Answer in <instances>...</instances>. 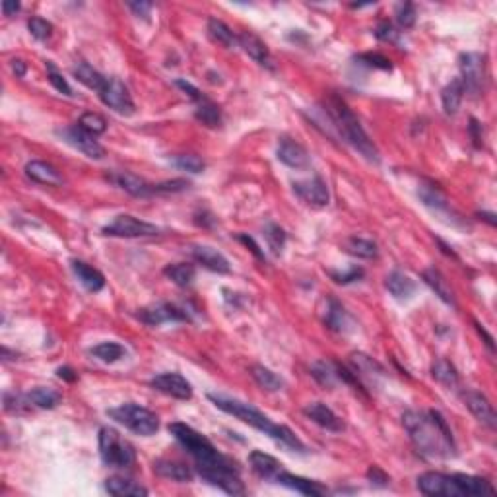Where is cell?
Here are the masks:
<instances>
[{"label":"cell","mask_w":497,"mask_h":497,"mask_svg":"<svg viewBox=\"0 0 497 497\" xmlns=\"http://www.w3.org/2000/svg\"><path fill=\"white\" fill-rule=\"evenodd\" d=\"M57 375L61 377V379H64V381H68V383H74L76 381V373L70 367H59L57 370Z\"/></svg>","instance_id":"6125c7cd"},{"label":"cell","mask_w":497,"mask_h":497,"mask_svg":"<svg viewBox=\"0 0 497 497\" xmlns=\"http://www.w3.org/2000/svg\"><path fill=\"white\" fill-rule=\"evenodd\" d=\"M12 68H14V72L18 78H22V76L25 74V62L23 61H12Z\"/></svg>","instance_id":"03108f58"},{"label":"cell","mask_w":497,"mask_h":497,"mask_svg":"<svg viewBox=\"0 0 497 497\" xmlns=\"http://www.w3.org/2000/svg\"><path fill=\"white\" fill-rule=\"evenodd\" d=\"M28 30H30V33L35 39L45 41V39L51 38V33H53V23L47 22L43 18H31L30 22H28Z\"/></svg>","instance_id":"c3c4849f"},{"label":"cell","mask_w":497,"mask_h":497,"mask_svg":"<svg viewBox=\"0 0 497 497\" xmlns=\"http://www.w3.org/2000/svg\"><path fill=\"white\" fill-rule=\"evenodd\" d=\"M355 61H360L362 64H367L371 68H381V70H391L392 64L391 61L379 53H363L355 57Z\"/></svg>","instance_id":"816d5d0a"},{"label":"cell","mask_w":497,"mask_h":497,"mask_svg":"<svg viewBox=\"0 0 497 497\" xmlns=\"http://www.w3.org/2000/svg\"><path fill=\"white\" fill-rule=\"evenodd\" d=\"M367 480H370L371 484H375V486H389V482H391L389 474L383 472L379 467H370V470H367Z\"/></svg>","instance_id":"9f6ffc18"},{"label":"cell","mask_w":497,"mask_h":497,"mask_svg":"<svg viewBox=\"0 0 497 497\" xmlns=\"http://www.w3.org/2000/svg\"><path fill=\"white\" fill-rule=\"evenodd\" d=\"M455 480L459 484L460 493L462 497L467 496H491L496 493L493 486H491L486 478L480 476H468V474H455Z\"/></svg>","instance_id":"f1b7e54d"},{"label":"cell","mask_w":497,"mask_h":497,"mask_svg":"<svg viewBox=\"0 0 497 497\" xmlns=\"http://www.w3.org/2000/svg\"><path fill=\"white\" fill-rule=\"evenodd\" d=\"M99 98L109 109H113L119 115H132L135 113V101L128 93L127 86L119 78H107V84L103 90L99 91Z\"/></svg>","instance_id":"8fae6325"},{"label":"cell","mask_w":497,"mask_h":497,"mask_svg":"<svg viewBox=\"0 0 497 497\" xmlns=\"http://www.w3.org/2000/svg\"><path fill=\"white\" fill-rule=\"evenodd\" d=\"M208 35H210L214 43L226 47V49H232L234 45H237V35L227 28L226 23L222 22V20H216V18L208 20Z\"/></svg>","instance_id":"8d00e7d4"},{"label":"cell","mask_w":497,"mask_h":497,"mask_svg":"<svg viewBox=\"0 0 497 497\" xmlns=\"http://www.w3.org/2000/svg\"><path fill=\"white\" fill-rule=\"evenodd\" d=\"M431 377L447 389H457L459 387V371L449 360H443V358L431 365Z\"/></svg>","instance_id":"836d02e7"},{"label":"cell","mask_w":497,"mask_h":497,"mask_svg":"<svg viewBox=\"0 0 497 497\" xmlns=\"http://www.w3.org/2000/svg\"><path fill=\"white\" fill-rule=\"evenodd\" d=\"M47 78H49V82H51V86H53L55 90L61 91L64 96H72V88L68 86V82L62 78V74L57 72V68H55L51 62L47 64Z\"/></svg>","instance_id":"f5cc1de1"},{"label":"cell","mask_w":497,"mask_h":497,"mask_svg":"<svg viewBox=\"0 0 497 497\" xmlns=\"http://www.w3.org/2000/svg\"><path fill=\"white\" fill-rule=\"evenodd\" d=\"M396 22H399L400 28L404 30H410L412 25L416 23V6L412 2H404L400 4L399 10H396Z\"/></svg>","instance_id":"681fc988"},{"label":"cell","mask_w":497,"mask_h":497,"mask_svg":"<svg viewBox=\"0 0 497 497\" xmlns=\"http://www.w3.org/2000/svg\"><path fill=\"white\" fill-rule=\"evenodd\" d=\"M171 161H173V166H177L179 169H183V171H188V173H202L204 169H206L204 159H200L198 156H195V154H181V156H175Z\"/></svg>","instance_id":"f6af8a7d"},{"label":"cell","mask_w":497,"mask_h":497,"mask_svg":"<svg viewBox=\"0 0 497 497\" xmlns=\"http://www.w3.org/2000/svg\"><path fill=\"white\" fill-rule=\"evenodd\" d=\"M72 272L76 274V278H78V282L82 284L88 292H101L103 287H105V278H103V274L99 270H96L93 266H90L88 263H84V261H72Z\"/></svg>","instance_id":"484cf974"},{"label":"cell","mask_w":497,"mask_h":497,"mask_svg":"<svg viewBox=\"0 0 497 497\" xmlns=\"http://www.w3.org/2000/svg\"><path fill=\"white\" fill-rule=\"evenodd\" d=\"M72 74H74V78L78 80L80 84H84L86 88H90V90H96L99 93V91L105 88L107 84V78L103 74H99L98 70L93 67H90L88 62H78L74 68H72Z\"/></svg>","instance_id":"4dcf8cb0"},{"label":"cell","mask_w":497,"mask_h":497,"mask_svg":"<svg viewBox=\"0 0 497 497\" xmlns=\"http://www.w3.org/2000/svg\"><path fill=\"white\" fill-rule=\"evenodd\" d=\"M239 241L245 243V245H247V247L251 248V253H253V255H255L256 258H258V261H264V253H263V251H261V247L256 245L253 237H248V235H243L241 234V235H239Z\"/></svg>","instance_id":"94428289"},{"label":"cell","mask_w":497,"mask_h":497,"mask_svg":"<svg viewBox=\"0 0 497 497\" xmlns=\"http://www.w3.org/2000/svg\"><path fill=\"white\" fill-rule=\"evenodd\" d=\"M331 274V278L336 282V284H342V286H346V284H352V282H360V280L363 278V268H360V266H352L348 272H334L331 270L329 272Z\"/></svg>","instance_id":"f907efd6"},{"label":"cell","mask_w":497,"mask_h":497,"mask_svg":"<svg viewBox=\"0 0 497 497\" xmlns=\"http://www.w3.org/2000/svg\"><path fill=\"white\" fill-rule=\"evenodd\" d=\"M154 472L161 476V478L175 480V482H190V480H193V470H190L187 464L179 462V460H156V462H154Z\"/></svg>","instance_id":"4316f807"},{"label":"cell","mask_w":497,"mask_h":497,"mask_svg":"<svg viewBox=\"0 0 497 497\" xmlns=\"http://www.w3.org/2000/svg\"><path fill=\"white\" fill-rule=\"evenodd\" d=\"M175 86H177L179 90L185 91L188 98L195 99L196 103H198V101H202V99H204V96H202V93H200V90H198V88H195V86H193V84H190V82H185V80H175Z\"/></svg>","instance_id":"6f0895ef"},{"label":"cell","mask_w":497,"mask_h":497,"mask_svg":"<svg viewBox=\"0 0 497 497\" xmlns=\"http://www.w3.org/2000/svg\"><path fill=\"white\" fill-rule=\"evenodd\" d=\"M31 406L43 408V410H53L62 402V394L59 391H55L51 387H39L33 391L28 392Z\"/></svg>","instance_id":"e575fe53"},{"label":"cell","mask_w":497,"mask_h":497,"mask_svg":"<svg viewBox=\"0 0 497 497\" xmlns=\"http://www.w3.org/2000/svg\"><path fill=\"white\" fill-rule=\"evenodd\" d=\"M150 384L156 391L164 392L167 396L177 400L193 399V387L187 379L179 373H159L150 381Z\"/></svg>","instance_id":"9a60e30c"},{"label":"cell","mask_w":497,"mask_h":497,"mask_svg":"<svg viewBox=\"0 0 497 497\" xmlns=\"http://www.w3.org/2000/svg\"><path fill=\"white\" fill-rule=\"evenodd\" d=\"M276 156H278V159L284 166L294 167V169H305V167L309 166V154H307V150L299 142L292 140V138H280Z\"/></svg>","instance_id":"ac0fdd59"},{"label":"cell","mask_w":497,"mask_h":497,"mask_svg":"<svg viewBox=\"0 0 497 497\" xmlns=\"http://www.w3.org/2000/svg\"><path fill=\"white\" fill-rule=\"evenodd\" d=\"M190 187V183L185 181V179H173V181H164L154 185V195H166V193H181V190H187Z\"/></svg>","instance_id":"db71d44e"},{"label":"cell","mask_w":497,"mask_h":497,"mask_svg":"<svg viewBox=\"0 0 497 497\" xmlns=\"http://www.w3.org/2000/svg\"><path fill=\"white\" fill-rule=\"evenodd\" d=\"M423 280H425V284L439 295L441 302H445L447 305H455V295H452L451 286H449V282L445 280V276L441 272L435 270V268H428V270L423 272Z\"/></svg>","instance_id":"d6a6232c"},{"label":"cell","mask_w":497,"mask_h":497,"mask_svg":"<svg viewBox=\"0 0 497 497\" xmlns=\"http://www.w3.org/2000/svg\"><path fill=\"white\" fill-rule=\"evenodd\" d=\"M90 352L91 355H96L103 363H115L127 355V350L121 344H117V342H101L96 348H91Z\"/></svg>","instance_id":"60d3db41"},{"label":"cell","mask_w":497,"mask_h":497,"mask_svg":"<svg viewBox=\"0 0 497 497\" xmlns=\"http://www.w3.org/2000/svg\"><path fill=\"white\" fill-rule=\"evenodd\" d=\"M470 136H472V140H474V146L476 148H482V142H484V128L480 122L476 121V119H470Z\"/></svg>","instance_id":"91938a15"},{"label":"cell","mask_w":497,"mask_h":497,"mask_svg":"<svg viewBox=\"0 0 497 497\" xmlns=\"http://www.w3.org/2000/svg\"><path fill=\"white\" fill-rule=\"evenodd\" d=\"M418 196H420V200H422V204L425 208H430L431 212L439 214L441 218H447L449 224H460V222H462V219L452 212L449 198L445 196L443 190H441L439 185H435V183L423 181L422 185H420V188H418Z\"/></svg>","instance_id":"9c48e42d"},{"label":"cell","mask_w":497,"mask_h":497,"mask_svg":"<svg viewBox=\"0 0 497 497\" xmlns=\"http://www.w3.org/2000/svg\"><path fill=\"white\" fill-rule=\"evenodd\" d=\"M25 175L31 181L47 185V187H61L62 185V175L51 164H45V161H30L25 166Z\"/></svg>","instance_id":"d4e9b609"},{"label":"cell","mask_w":497,"mask_h":497,"mask_svg":"<svg viewBox=\"0 0 497 497\" xmlns=\"http://www.w3.org/2000/svg\"><path fill=\"white\" fill-rule=\"evenodd\" d=\"M107 179L115 183L117 187L127 190L128 195L138 196V198H146V196L154 195V185L146 183L142 177H138L135 173H127V171H117V173H109Z\"/></svg>","instance_id":"44dd1931"},{"label":"cell","mask_w":497,"mask_h":497,"mask_svg":"<svg viewBox=\"0 0 497 497\" xmlns=\"http://www.w3.org/2000/svg\"><path fill=\"white\" fill-rule=\"evenodd\" d=\"M418 490L431 497H462L455 474H441V472H425L418 476Z\"/></svg>","instance_id":"30bf717a"},{"label":"cell","mask_w":497,"mask_h":497,"mask_svg":"<svg viewBox=\"0 0 497 497\" xmlns=\"http://www.w3.org/2000/svg\"><path fill=\"white\" fill-rule=\"evenodd\" d=\"M237 45L241 47L243 51H245L253 61L258 62L261 67L274 70V61H272L270 51H268V47L264 45V41L258 38V35L251 33V31H241V33L237 35Z\"/></svg>","instance_id":"e0dca14e"},{"label":"cell","mask_w":497,"mask_h":497,"mask_svg":"<svg viewBox=\"0 0 497 497\" xmlns=\"http://www.w3.org/2000/svg\"><path fill=\"white\" fill-rule=\"evenodd\" d=\"M103 235L107 237H125V239H136V237H156L159 235V227L148 224L144 219L135 216H117L115 222L103 227Z\"/></svg>","instance_id":"ba28073f"},{"label":"cell","mask_w":497,"mask_h":497,"mask_svg":"<svg viewBox=\"0 0 497 497\" xmlns=\"http://www.w3.org/2000/svg\"><path fill=\"white\" fill-rule=\"evenodd\" d=\"M263 235L272 253H274V255H280L282 248H284V243H286V232H284L278 224H266Z\"/></svg>","instance_id":"ee69618b"},{"label":"cell","mask_w":497,"mask_h":497,"mask_svg":"<svg viewBox=\"0 0 497 497\" xmlns=\"http://www.w3.org/2000/svg\"><path fill=\"white\" fill-rule=\"evenodd\" d=\"M478 216L486 219L490 226H496V216H493V214H490V212H482V214H478Z\"/></svg>","instance_id":"003e7915"},{"label":"cell","mask_w":497,"mask_h":497,"mask_svg":"<svg viewBox=\"0 0 497 497\" xmlns=\"http://www.w3.org/2000/svg\"><path fill=\"white\" fill-rule=\"evenodd\" d=\"M464 99V86L460 82V78H455L447 84L441 91V101L447 115H455L460 109V103Z\"/></svg>","instance_id":"1f68e13d"},{"label":"cell","mask_w":497,"mask_h":497,"mask_svg":"<svg viewBox=\"0 0 497 497\" xmlns=\"http://www.w3.org/2000/svg\"><path fill=\"white\" fill-rule=\"evenodd\" d=\"M384 286L400 302L402 299H410L416 294V282L400 270H392L387 276V280H384Z\"/></svg>","instance_id":"83f0119b"},{"label":"cell","mask_w":497,"mask_h":497,"mask_svg":"<svg viewBox=\"0 0 497 497\" xmlns=\"http://www.w3.org/2000/svg\"><path fill=\"white\" fill-rule=\"evenodd\" d=\"M476 329H478V332H480L484 338H486V344H488V348H490L491 352H493V338H491L490 334L486 332V329H484V326L480 323H476Z\"/></svg>","instance_id":"e7e4bbea"},{"label":"cell","mask_w":497,"mask_h":497,"mask_svg":"<svg viewBox=\"0 0 497 497\" xmlns=\"http://www.w3.org/2000/svg\"><path fill=\"white\" fill-rule=\"evenodd\" d=\"M195 117L208 128H218L222 125V111H219V107L206 98L196 103Z\"/></svg>","instance_id":"ab89813d"},{"label":"cell","mask_w":497,"mask_h":497,"mask_svg":"<svg viewBox=\"0 0 497 497\" xmlns=\"http://www.w3.org/2000/svg\"><path fill=\"white\" fill-rule=\"evenodd\" d=\"M107 416L117 423L125 425L136 435L150 437L159 430V418L148 408L138 406V404H121V406L107 410Z\"/></svg>","instance_id":"5b68a950"},{"label":"cell","mask_w":497,"mask_h":497,"mask_svg":"<svg viewBox=\"0 0 497 497\" xmlns=\"http://www.w3.org/2000/svg\"><path fill=\"white\" fill-rule=\"evenodd\" d=\"M190 255H193L196 263L202 264L204 268H208L212 272L227 274V272L232 270L229 261L219 253L218 248L208 247V245H195V247L190 248Z\"/></svg>","instance_id":"ffe728a7"},{"label":"cell","mask_w":497,"mask_h":497,"mask_svg":"<svg viewBox=\"0 0 497 497\" xmlns=\"http://www.w3.org/2000/svg\"><path fill=\"white\" fill-rule=\"evenodd\" d=\"M169 433L185 447V451L193 457L196 464V470L200 476L212 474L214 470H235V462L224 457L222 452L210 443V439H206L202 433H198L196 430H193L190 425L181 422H175L169 425Z\"/></svg>","instance_id":"277c9868"},{"label":"cell","mask_w":497,"mask_h":497,"mask_svg":"<svg viewBox=\"0 0 497 497\" xmlns=\"http://www.w3.org/2000/svg\"><path fill=\"white\" fill-rule=\"evenodd\" d=\"M311 375L316 383L323 384L326 389H334L338 383V373H336V363L332 362H315L311 365Z\"/></svg>","instance_id":"f35d334b"},{"label":"cell","mask_w":497,"mask_h":497,"mask_svg":"<svg viewBox=\"0 0 497 497\" xmlns=\"http://www.w3.org/2000/svg\"><path fill=\"white\" fill-rule=\"evenodd\" d=\"M59 136L64 138V142H68L70 146H74L76 150H80L82 154H86L88 158L93 159H101L105 156V148L96 140V136L86 132L82 127H67L59 130Z\"/></svg>","instance_id":"7c38bea8"},{"label":"cell","mask_w":497,"mask_h":497,"mask_svg":"<svg viewBox=\"0 0 497 497\" xmlns=\"http://www.w3.org/2000/svg\"><path fill=\"white\" fill-rule=\"evenodd\" d=\"M99 455L111 468H130L136 460L135 447L111 428L99 430Z\"/></svg>","instance_id":"8992f818"},{"label":"cell","mask_w":497,"mask_h":497,"mask_svg":"<svg viewBox=\"0 0 497 497\" xmlns=\"http://www.w3.org/2000/svg\"><path fill=\"white\" fill-rule=\"evenodd\" d=\"M274 482L280 484V486H286V488H290V490L299 491V493H303V496L319 497V496H324V493H329L326 486H323V484L315 482V480H307V478H302V476L290 474V472H286V470H282Z\"/></svg>","instance_id":"7402d4cb"},{"label":"cell","mask_w":497,"mask_h":497,"mask_svg":"<svg viewBox=\"0 0 497 497\" xmlns=\"http://www.w3.org/2000/svg\"><path fill=\"white\" fill-rule=\"evenodd\" d=\"M460 82L464 86V93L478 98L484 91L486 82V59L480 53L460 55Z\"/></svg>","instance_id":"52a82bcc"},{"label":"cell","mask_w":497,"mask_h":497,"mask_svg":"<svg viewBox=\"0 0 497 497\" xmlns=\"http://www.w3.org/2000/svg\"><path fill=\"white\" fill-rule=\"evenodd\" d=\"M20 10V2H2V12L4 16H12Z\"/></svg>","instance_id":"be15d7a7"},{"label":"cell","mask_w":497,"mask_h":497,"mask_svg":"<svg viewBox=\"0 0 497 497\" xmlns=\"http://www.w3.org/2000/svg\"><path fill=\"white\" fill-rule=\"evenodd\" d=\"M248 462H251V468L258 478L263 480H270L274 482L278 474L284 470V464L278 462V460L270 457V455H264L263 451H253L248 455Z\"/></svg>","instance_id":"cb8c5ba5"},{"label":"cell","mask_w":497,"mask_h":497,"mask_svg":"<svg viewBox=\"0 0 497 497\" xmlns=\"http://www.w3.org/2000/svg\"><path fill=\"white\" fill-rule=\"evenodd\" d=\"M164 274L179 287H187L195 282L196 268L188 263H177L166 266V268H164Z\"/></svg>","instance_id":"d590c367"},{"label":"cell","mask_w":497,"mask_h":497,"mask_svg":"<svg viewBox=\"0 0 497 497\" xmlns=\"http://www.w3.org/2000/svg\"><path fill=\"white\" fill-rule=\"evenodd\" d=\"M136 316L148 326H159V324L169 323V321H190V316L183 307L175 303H158L152 307H144L136 313Z\"/></svg>","instance_id":"4fadbf2b"},{"label":"cell","mask_w":497,"mask_h":497,"mask_svg":"<svg viewBox=\"0 0 497 497\" xmlns=\"http://www.w3.org/2000/svg\"><path fill=\"white\" fill-rule=\"evenodd\" d=\"M375 38L381 39V41H391V43H396L399 41V31L394 30L389 20H383L379 22V25L375 28Z\"/></svg>","instance_id":"11a10c76"},{"label":"cell","mask_w":497,"mask_h":497,"mask_svg":"<svg viewBox=\"0 0 497 497\" xmlns=\"http://www.w3.org/2000/svg\"><path fill=\"white\" fill-rule=\"evenodd\" d=\"M346 251L350 255L358 256V258H377L379 255V248L373 241L370 239H362V237H352L348 239Z\"/></svg>","instance_id":"b9f144b4"},{"label":"cell","mask_w":497,"mask_h":497,"mask_svg":"<svg viewBox=\"0 0 497 497\" xmlns=\"http://www.w3.org/2000/svg\"><path fill=\"white\" fill-rule=\"evenodd\" d=\"M294 193L297 195L299 200L305 204H309L313 208H324L331 202V195H329V187L321 177H313L307 181L294 183Z\"/></svg>","instance_id":"5bb4252c"},{"label":"cell","mask_w":497,"mask_h":497,"mask_svg":"<svg viewBox=\"0 0 497 497\" xmlns=\"http://www.w3.org/2000/svg\"><path fill=\"white\" fill-rule=\"evenodd\" d=\"M462 399H464V404H467L468 410L474 414V418L478 420V422L484 423V425H486V428H490V430H496V423H497L496 410H493L491 402L484 396L482 392L467 391L464 394H462Z\"/></svg>","instance_id":"2e32d148"},{"label":"cell","mask_w":497,"mask_h":497,"mask_svg":"<svg viewBox=\"0 0 497 497\" xmlns=\"http://www.w3.org/2000/svg\"><path fill=\"white\" fill-rule=\"evenodd\" d=\"M208 400H210L214 406L219 408L222 412L234 416V418L241 420L243 423H247V425L255 428V430L263 431L264 435L276 439V441L286 445L290 449L299 452L307 451V447L303 445L302 439L295 435L294 431L290 430V428H286V425L274 423L268 416H264L263 412H261L258 408L253 406V404L237 399H229V396H224V394H208Z\"/></svg>","instance_id":"7a4b0ae2"},{"label":"cell","mask_w":497,"mask_h":497,"mask_svg":"<svg viewBox=\"0 0 497 497\" xmlns=\"http://www.w3.org/2000/svg\"><path fill=\"white\" fill-rule=\"evenodd\" d=\"M105 490L111 493V496L117 497H128V496H148V490L140 486V484L132 482L128 478H122V476H111L105 480Z\"/></svg>","instance_id":"f546056e"},{"label":"cell","mask_w":497,"mask_h":497,"mask_svg":"<svg viewBox=\"0 0 497 497\" xmlns=\"http://www.w3.org/2000/svg\"><path fill=\"white\" fill-rule=\"evenodd\" d=\"M4 408H6L8 412H16V414H20V412L30 410L31 402L30 399H28V394H20V392H6V394H4Z\"/></svg>","instance_id":"7dc6e473"},{"label":"cell","mask_w":497,"mask_h":497,"mask_svg":"<svg viewBox=\"0 0 497 497\" xmlns=\"http://www.w3.org/2000/svg\"><path fill=\"white\" fill-rule=\"evenodd\" d=\"M323 321L326 324V329H331L334 332H346L350 329V324H352V319L348 315V311L334 297H326L324 299Z\"/></svg>","instance_id":"603a6c76"},{"label":"cell","mask_w":497,"mask_h":497,"mask_svg":"<svg viewBox=\"0 0 497 497\" xmlns=\"http://www.w3.org/2000/svg\"><path fill=\"white\" fill-rule=\"evenodd\" d=\"M323 113L326 115V119L331 121L332 128L336 130V135L350 144L352 148L362 154L363 158H367L373 164H379V150L370 138V135L365 132V128L362 127L360 119L355 117V113L346 105V101H342L338 96H331L324 99Z\"/></svg>","instance_id":"3957f363"},{"label":"cell","mask_w":497,"mask_h":497,"mask_svg":"<svg viewBox=\"0 0 497 497\" xmlns=\"http://www.w3.org/2000/svg\"><path fill=\"white\" fill-rule=\"evenodd\" d=\"M127 6L130 8V10L135 12V16H138V18H148L154 4H152V2H127Z\"/></svg>","instance_id":"680465c9"},{"label":"cell","mask_w":497,"mask_h":497,"mask_svg":"<svg viewBox=\"0 0 497 497\" xmlns=\"http://www.w3.org/2000/svg\"><path fill=\"white\" fill-rule=\"evenodd\" d=\"M352 363H354L355 373L362 375H384V370L381 367V363H377L373 358L365 354H352Z\"/></svg>","instance_id":"7bdbcfd3"},{"label":"cell","mask_w":497,"mask_h":497,"mask_svg":"<svg viewBox=\"0 0 497 497\" xmlns=\"http://www.w3.org/2000/svg\"><path fill=\"white\" fill-rule=\"evenodd\" d=\"M402 423L406 428L410 441L425 459H452L457 457V445L452 439L451 428L447 425L441 412L428 410L416 412L408 410L402 416Z\"/></svg>","instance_id":"6da1fadb"},{"label":"cell","mask_w":497,"mask_h":497,"mask_svg":"<svg viewBox=\"0 0 497 497\" xmlns=\"http://www.w3.org/2000/svg\"><path fill=\"white\" fill-rule=\"evenodd\" d=\"M251 375H253L256 384H258L263 391L276 392L284 389V381H282L274 371H270L268 367H264V365H253V367H251Z\"/></svg>","instance_id":"74e56055"},{"label":"cell","mask_w":497,"mask_h":497,"mask_svg":"<svg viewBox=\"0 0 497 497\" xmlns=\"http://www.w3.org/2000/svg\"><path fill=\"white\" fill-rule=\"evenodd\" d=\"M303 414L307 416L311 422H315L316 425H321V428L326 431L338 433V431L344 430L342 418H338V416L334 414L331 408L326 406V404H323V402H311V404H307V406L303 408Z\"/></svg>","instance_id":"d6986e66"},{"label":"cell","mask_w":497,"mask_h":497,"mask_svg":"<svg viewBox=\"0 0 497 497\" xmlns=\"http://www.w3.org/2000/svg\"><path fill=\"white\" fill-rule=\"evenodd\" d=\"M78 127H82L90 135L98 136L107 130V121L99 113H84L78 121Z\"/></svg>","instance_id":"bcb514c9"}]
</instances>
